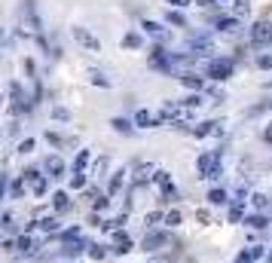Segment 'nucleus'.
<instances>
[{
    "instance_id": "1",
    "label": "nucleus",
    "mask_w": 272,
    "mask_h": 263,
    "mask_svg": "<svg viewBox=\"0 0 272 263\" xmlns=\"http://www.w3.org/2000/svg\"><path fill=\"white\" fill-rule=\"evenodd\" d=\"M73 40L80 43L83 49H89V52H98V49H101V40H98L89 28H83V25H73Z\"/></svg>"
},
{
    "instance_id": "2",
    "label": "nucleus",
    "mask_w": 272,
    "mask_h": 263,
    "mask_svg": "<svg viewBox=\"0 0 272 263\" xmlns=\"http://www.w3.org/2000/svg\"><path fill=\"white\" fill-rule=\"evenodd\" d=\"M196 165H199V178H217L220 174V153H202Z\"/></svg>"
},
{
    "instance_id": "3",
    "label": "nucleus",
    "mask_w": 272,
    "mask_h": 263,
    "mask_svg": "<svg viewBox=\"0 0 272 263\" xmlns=\"http://www.w3.org/2000/svg\"><path fill=\"white\" fill-rule=\"evenodd\" d=\"M251 43H254V46L272 43V22H257V25L251 28Z\"/></svg>"
},
{
    "instance_id": "4",
    "label": "nucleus",
    "mask_w": 272,
    "mask_h": 263,
    "mask_svg": "<svg viewBox=\"0 0 272 263\" xmlns=\"http://www.w3.org/2000/svg\"><path fill=\"white\" fill-rule=\"evenodd\" d=\"M232 73V61L229 58H214V61H208V77L211 80H226Z\"/></svg>"
},
{
    "instance_id": "5",
    "label": "nucleus",
    "mask_w": 272,
    "mask_h": 263,
    "mask_svg": "<svg viewBox=\"0 0 272 263\" xmlns=\"http://www.w3.org/2000/svg\"><path fill=\"white\" fill-rule=\"evenodd\" d=\"M25 181L31 184V190H34V196H43L46 190H49V181H46V174H40L37 168H31V171H25Z\"/></svg>"
},
{
    "instance_id": "6",
    "label": "nucleus",
    "mask_w": 272,
    "mask_h": 263,
    "mask_svg": "<svg viewBox=\"0 0 272 263\" xmlns=\"http://www.w3.org/2000/svg\"><path fill=\"white\" fill-rule=\"evenodd\" d=\"M187 49H190L193 55H211V52H214V43L208 40V37H196V40L187 43Z\"/></svg>"
},
{
    "instance_id": "7",
    "label": "nucleus",
    "mask_w": 272,
    "mask_h": 263,
    "mask_svg": "<svg viewBox=\"0 0 272 263\" xmlns=\"http://www.w3.org/2000/svg\"><path fill=\"white\" fill-rule=\"evenodd\" d=\"M153 181H156V187H159V190H162V196H171L174 199V181H171V174L168 171H156V174H153Z\"/></svg>"
},
{
    "instance_id": "8",
    "label": "nucleus",
    "mask_w": 272,
    "mask_h": 263,
    "mask_svg": "<svg viewBox=\"0 0 272 263\" xmlns=\"http://www.w3.org/2000/svg\"><path fill=\"white\" fill-rule=\"evenodd\" d=\"M165 242H168L165 233H147V236H144V251H156V248H162Z\"/></svg>"
},
{
    "instance_id": "9",
    "label": "nucleus",
    "mask_w": 272,
    "mask_h": 263,
    "mask_svg": "<svg viewBox=\"0 0 272 263\" xmlns=\"http://www.w3.org/2000/svg\"><path fill=\"white\" fill-rule=\"evenodd\" d=\"M46 171H49V178H61L64 174V159L61 156H49L46 159Z\"/></svg>"
},
{
    "instance_id": "10",
    "label": "nucleus",
    "mask_w": 272,
    "mask_h": 263,
    "mask_svg": "<svg viewBox=\"0 0 272 263\" xmlns=\"http://www.w3.org/2000/svg\"><path fill=\"white\" fill-rule=\"evenodd\" d=\"M229 202V193L223 190V187H214V190H208V205H226Z\"/></svg>"
},
{
    "instance_id": "11",
    "label": "nucleus",
    "mask_w": 272,
    "mask_h": 263,
    "mask_svg": "<svg viewBox=\"0 0 272 263\" xmlns=\"http://www.w3.org/2000/svg\"><path fill=\"white\" fill-rule=\"evenodd\" d=\"M150 37H156V40H165V28L159 25V22H150V19H144V25H141Z\"/></svg>"
},
{
    "instance_id": "12",
    "label": "nucleus",
    "mask_w": 272,
    "mask_h": 263,
    "mask_svg": "<svg viewBox=\"0 0 272 263\" xmlns=\"http://www.w3.org/2000/svg\"><path fill=\"white\" fill-rule=\"evenodd\" d=\"M153 174H156V168H153V165H150V162H147V165H144V162H141V165H138V168H135V184H147V181H150V178H153Z\"/></svg>"
},
{
    "instance_id": "13",
    "label": "nucleus",
    "mask_w": 272,
    "mask_h": 263,
    "mask_svg": "<svg viewBox=\"0 0 272 263\" xmlns=\"http://www.w3.org/2000/svg\"><path fill=\"white\" fill-rule=\"evenodd\" d=\"M135 123H138L141 129H153V126H156L159 120H156V117H153V114H150V110H138V114H135Z\"/></svg>"
},
{
    "instance_id": "14",
    "label": "nucleus",
    "mask_w": 272,
    "mask_h": 263,
    "mask_svg": "<svg viewBox=\"0 0 272 263\" xmlns=\"http://www.w3.org/2000/svg\"><path fill=\"white\" fill-rule=\"evenodd\" d=\"M16 251H22V254H25V257H31V254H34V251H37V242H34V239H31V236H22V239H19V242H16Z\"/></svg>"
},
{
    "instance_id": "15",
    "label": "nucleus",
    "mask_w": 272,
    "mask_h": 263,
    "mask_svg": "<svg viewBox=\"0 0 272 263\" xmlns=\"http://www.w3.org/2000/svg\"><path fill=\"white\" fill-rule=\"evenodd\" d=\"M214 25H217V31H236V28H239V16H223V19H217Z\"/></svg>"
},
{
    "instance_id": "16",
    "label": "nucleus",
    "mask_w": 272,
    "mask_h": 263,
    "mask_svg": "<svg viewBox=\"0 0 272 263\" xmlns=\"http://www.w3.org/2000/svg\"><path fill=\"white\" fill-rule=\"evenodd\" d=\"M180 83H184L187 89H196V92H199L205 80H202V77H196V73H180Z\"/></svg>"
},
{
    "instance_id": "17",
    "label": "nucleus",
    "mask_w": 272,
    "mask_h": 263,
    "mask_svg": "<svg viewBox=\"0 0 272 263\" xmlns=\"http://www.w3.org/2000/svg\"><path fill=\"white\" fill-rule=\"evenodd\" d=\"M52 205H55V211H67V208H70V196L58 190V193L52 196Z\"/></svg>"
},
{
    "instance_id": "18",
    "label": "nucleus",
    "mask_w": 272,
    "mask_h": 263,
    "mask_svg": "<svg viewBox=\"0 0 272 263\" xmlns=\"http://www.w3.org/2000/svg\"><path fill=\"white\" fill-rule=\"evenodd\" d=\"M126 184V171H113L110 178V187H107V193H120V187Z\"/></svg>"
},
{
    "instance_id": "19",
    "label": "nucleus",
    "mask_w": 272,
    "mask_h": 263,
    "mask_svg": "<svg viewBox=\"0 0 272 263\" xmlns=\"http://www.w3.org/2000/svg\"><path fill=\"white\" fill-rule=\"evenodd\" d=\"M113 251H120V254L132 251V239H129L126 233H116V248H113Z\"/></svg>"
},
{
    "instance_id": "20",
    "label": "nucleus",
    "mask_w": 272,
    "mask_h": 263,
    "mask_svg": "<svg viewBox=\"0 0 272 263\" xmlns=\"http://www.w3.org/2000/svg\"><path fill=\"white\" fill-rule=\"evenodd\" d=\"M110 126H113L116 132H123V135H132V123H129V120H123V117H116Z\"/></svg>"
},
{
    "instance_id": "21",
    "label": "nucleus",
    "mask_w": 272,
    "mask_h": 263,
    "mask_svg": "<svg viewBox=\"0 0 272 263\" xmlns=\"http://www.w3.org/2000/svg\"><path fill=\"white\" fill-rule=\"evenodd\" d=\"M89 159H92V153H89V150H80V156H76V165H73V171H83V168L89 165Z\"/></svg>"
},
{
    "instance_id": "22",
    "label": "nucleus",
    "mask_w": 272,
    "mask_h": 263,
    "mask_svg": "<svg viewBox=\"0 0 272 263\" xmlns=\"http://www.w3.org/2000/svg\"><path fill=\"white\" fill-rule=\"evenodd\" d=\"M211 132H217V123H202L199 129H193V135H196V138H205V135H211Z\"/></svg>"
},
{
    "instance_id": "23",
    "label": "nucleus",
    "mask_w": 272,
    "mask_h": 263,
    "mask_svg": "<svg viewBox=\"0 0 272 263\" xmlns=\"http://www.w3.org/2000/svg\"><path fill=\"white\" fill-rule=\"evenodd\" d=\"M242 214H245V202H239V199H236V205L229 208V220L236 223V220H242Z\"/></svg>"
},
{
    "instance_id": "24",
    "label": "nucleus",
    "mask_w": 272,
    "mask_h": 263,
    "mask_svg": "<svg viewBox=\"0 0 272 263\" xmlns=\"http://www.w3.org/2000/svg\"><path fill=\"white\" fill-rule=\"evenodd\" d=\"M40 230H43V233H58V220H55V217H43V220H40Z\"/></svg>"
},
{
    "instance_id": "25",
    "label": "nucleus",
    "mask_w": 272,
    "mask_h": 263,
    "mask_svg": "<svg viewBox=\"0 0 272 263\" xmlns=\"http://www.w3.org/2000/svg\"><path fill=\"white\" fill-rule=\"evenodd\" d=\"M70 187H73V190H83V187H86V174H83V171H73Z\"/></svg>"
},
{
    "instance_id": "26",
    "label": "nucleus",
    "mask_w": 272,
    "mask_h": 263,
    "mask_svg": "<svg viewBox=\"0 0 272 263\" xmlns=\"http://www.w3.org/2000/svg\"><path fill=\"white\" fill-rule=\"evenodd\" d=\"M123 46L138 49V46H141V37H138V34H126V37H123Z\"/></svg>"
},
{
    "instance_id": "27",
    "label": "nucleus",
    "mask_w": 272,
    "mask_h": 263,
    "mask_svg": "<svg viewBox=\"0 0 272 263\" xmlns=\"http://www.w3.org/2000/svg\"><path fill=\"white\" fill-rule=\"evenodd\" d=\"M248 223H251L254 230H263V227H269V220H266L263 214H254V217H248Z\"/></svg>"
},
{
    "instance_id": "28",
    "label": "nucleus",
    "mask_w": 272,
    "mask_h": 263,
    "mask_svg": "<svg viewBox=\"0 0 272 263\" xmlns=\"http://www.w3.org/2000/svg\"><path fill=\"white\" fill-rule=\"evenodd\" d=\"M177 104H184V107H202V98H199V95H190V98H184V101H177Z\"/></svg>"
},
{
    "instance_id": "29",
    "label": "nucleus",
    "mask_w": 272,
    "mask_h": 263,
    "mask_svg": "<svg viewBox=\"0 0 272 263\" xmlns=\"http://www.w3.org/2000/svg\"><path fill=\"white\" fill-rule=\"evenodd\" d=\"M22 190H25V178H22V181H16V184L10 187V193H13V199H19V196H22Z\"/></svg>"
},
{
    "instance_id": "30",
    "label": "nucleus",
    "mask_w": 272,
    "mask_h": 263,
    "mask_svg": "<svg viewBox=\"0 0 272 263\" xmlns=\"http://www.w3.org/2000/svg\"><path fill=\"white\" fill-rule=\"evenodd\" d=\"M165 223H168V227H177V223H180V211H168L165 214Z\"/></svg>"
},
{
    "instance_id": "31",
    "label": "nucleus",
    "mask_w": 272,
    "mask_h": 263,
    "mask_svg": "<svg viewBox=\"0 0 272 263\" xmlns=\"http://www.w3.org/2000/svg\"><path fill=\"white\" fill-rule=\"evenodd\" d=\"M251 202H254V208H260V211L266 208V196H263V193H254V196H251Z\"/></svg>"
},
{
    "instance_id": "32",
    "label": "nucleus",
    "mask_w": 272,
    "mask_h": 263,
    "mask_svg": "<svg viewBox=\"0 0 272 263\" xmlns=\"http://www.w3.org/2000/svg\"><path fill=\"white\" fill-rule=\"evenodd\" d=\"M232 4H236V7H232V10H236V16L248 13V0H232Z\"/></svg>"
},
{
    "instance_id": "33",
    "label": "nucleus",
    "mask_w": 272,
    "mask_h": 263,
    "mask_svg": "<svg viewBox=\"0 0 272 263\" xmlns=\"http://www.w3.org/2000/svg\"><path fill=\"white\" fill-rule=\"evenodd\" d=\"M19 150H22V153H31V150H34V138H25V141L19 144Z\"/></svg>"
},
{
    "instance_id": "34",
    "label": "nucleus",
    "mask_w": 272,
    "mask_h": 263,
    "mask_svg": "<svg viewBox=\"0 0 272 263\" xmlns=\"http://www.w3.org/2000/svg\"><path fill=\"white\" fill-rule=\"evenodd\" d=\"M168 22L180 28V25H184V16H180V13H171V10H168Z\"/></svg>"
},
{
    "instance_id": "35",
    "label": "nucleus",
    "mask_w": 272,
    "mask_h": 263,
    "mask_svg": "<svg viewBox=\"0 0 272 263\" xmlns=\"http://www.w3.org/2000/svg\"><path fill=\"white\" fill-rule=\"evenodd\" d=\"M248 251H251V257H254V260H260V257L266 254V251H263V245H254V248H248Z\"/></svg>"
},
{
    "instance_id": "36",
    "label": "nucleus",
    "mask_w": 272,
    "mask_h": 263,
    "mask_svg": "<svg viewBox=\"0 0 272 263\" xmlns=\"http://www.w3.org/2000/svg\"><path fill=\"white\" fill-rule=\"evenodd\" d=\"M257 64H260L263 70H269V67H272V55H260V61H257Z\"/></svg>"
},
{
    "instance_id": "37",
    "label": "nucleus",
    "mask_w": 272,
    "mask_h": 263,
    "mask_svg": "<svg viewBox=\"0 0 272 263\" xmlns=\"http://www.w3.org/2000/svg\"><path fill=\"white\" fill-rule=\"evenodd\" d=\"M236 263H254V257H251V251H242V254L236 257Z\"/></svg>"
},
{
    "instance_id": "38",
    "label": "nucleus",
    "mask_w": 272,
    "mask_h": 263,
    "mask_svg": "<svg viewBox=\"0 0 272 263\" xmlns=\"http://www.w3.org/2000/svg\"><path fill=\"white\" fill-rule=\"evenodd\" d=\"M104 168H107V159H98V162H95V165H92V171H95V174H101V171H104Z\"/></svg>"
},
{
    "instance_id": "39",
    "label": "nucleus",
    "mask_w": 272,
    "mask_h": 263,
    "mask_svg": "<svg viewBox=\"0 0 272 263\" xmlns=\"http://www.w3.org/2000/svg\"><path fill=\"white\" fill-rule=\"evenodd\" d=\"M89 254H92L95 260H101V257H104V248H101V245H95V248H89Z\"/></svg>"
},
{
    "instance_id": "40",
    "label": "nucleus",
    "mask_w": 272,
    "mask_h": 263,
    "mask_svg": "<svg viewBox=\"0 0 272 263\" xmlns=\"http://www.w3.org/2000/svg\"><path fill=\"white\" fill-rule=\"evenodd\" d=\"M52 114H55V120H67V110H64V107H55Z\"/></svg>"
},
{
    "instance_id": "41",
    "label": "nucleus",
    "mask_w": 272,
    "mask_h": 263,
    "mask_svg": "<svg viewBox=\"0 0 272 263\" xmlns=\"http://www.w3.org/2000/svg\"><path fill=\"white\" fill-rule=\"evenodd\" d=\"M156 220H165L159 211H153V214H147V223H156Z\"/></svg>"
},
{
    "instance_id": "42",
    "label": "nucleus",
    "mask_w": 272,
    "mask_h": 263,
    "mask_svg": "<svg viewBox=\"0 0 272 263\" xmlns=\"http://www.w3.org/2000/svg\"><path fill=\"white\" fill-rule=\"evenodd\" d=\"M4 227L13 230V214H10V211H4Z\"/></svg>"
},
{
    "instance_id": "43",
    "label": "nucleus",
    "mask_w": 272,
    "mask_h": 263,
    "mask_svg": "<svg viewBox=\"0 0 272 263\" xmlns=\"http://www.w3.org/2000/svg\"><path fill=\"white\" fill-rule=\"evenodd\" d=\"M171 7H177V10H184V7H190V0H168Z\"/></svg>"
},
{
    "instance_id": "44",
    "label": "nucleus",
    "mask_w": 272,
    "mask_h": 263,
    "mask_svg": "<svg viewBox=\"0 0 272 263\" xmlns=\"http://www.w3.org/2000/svg\"><path fill=\"white\" fill-rule=\"evenodd\" d=\"M95 208H98V211L107 208V199H104V196H95Z\"/></svg>"
},
{
    "instance_id": "45",
    "label": "nucleus",
    "mask_w": 272,
    "mask_h": 263,
    "mask_svg": "<svg viewBox=\"0 0 272 263\" xmlns=\"http://www.w3.org/2000/svg\"><path fill=\"white\" fill-rule=\"evenodd\" d=\"M205 4H217L220 7V4H226V0H205Z\"/></svg>"
},
{
    "instance_id": "46",
    "label": "nucleus",
    "mask_w": 272,
    "mask_h": 263,
    "mask_svg": "<svg viewBox=\"0 0 272 263\" xmlns=\"http://www.w3.org/2000/svg\"><path fill=\"white\" fill-rule=\"evenodd\" d=\"M153 263H168V260H153Z\"/></svg>"
},
{
    "instance_id": "47",
    "label": "nucleus",
    "mask_w": 272,
    "mask_h": 263,
    "mask_svg": "<svg viewBox=\"0 0 272 263\" xmlns=\"http://www.w3.org/2000/svg\"><path fill=\"white\" fill-rule=\"evenodd\" d=\"M269 263H272V254H269Z\"/></svg>"
}]
</instances>
